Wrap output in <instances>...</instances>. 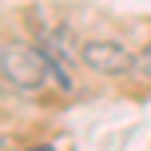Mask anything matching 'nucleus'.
I'll use <instances>...</instances> for the list:
<instances>
[{"label":"nucleus","instance_id":"obj_1","mask_svg":"<svg viewBox=\"0 0 151 151\" xmlns=\"http://www.w3.org/2000/svg\"><path fill=\"white\" fill-rule=\"evenodd\" d=\"M0 72H4V83H12L20 91H36L48 80V56H44V48H32L24 40H4Z\"/></svg>","mask_w":151,"mask_h":151},{"label":"nucleus","instance_id":"obj_2","mask_svg":"<svg viewBox=\"0 0 151 151\" xmlns=\"http://www.w3.org/2000/svg\"><path fill=\"white\" fill-rule=\"evenodd\" d=\"M80 60L96 76H131L135 72V52H127L119 40H83Z\"/></svg>","mask_w":151,"mask_h":151},{"label":"nucleus","instance_id":"obj_3","mask_svg":"<svg viewBox=\"0 0 151 151\" xmlns=\"http://www.w3.org/2000/svg\"><path fill=\"white\" fill-rule=\"evenodd\" d=\"M135 76H143V80L151 83V44L143 48V52H135Z\"/></svg>","mask_w":151,"mask_h":151},{"label":"nucleus","instance_id":"obj_4","mask_svg":"<svg viewBox=\"0 0 151 151\" xmlns=\"http://www.w3.org/2000/svg\"><path fill=\"white\" fill-rule=\"evenodd\" d=\"M32 151H56V147H32Z\"/></svg>","mask_w":151,"mask_h":151}]
</instances>
